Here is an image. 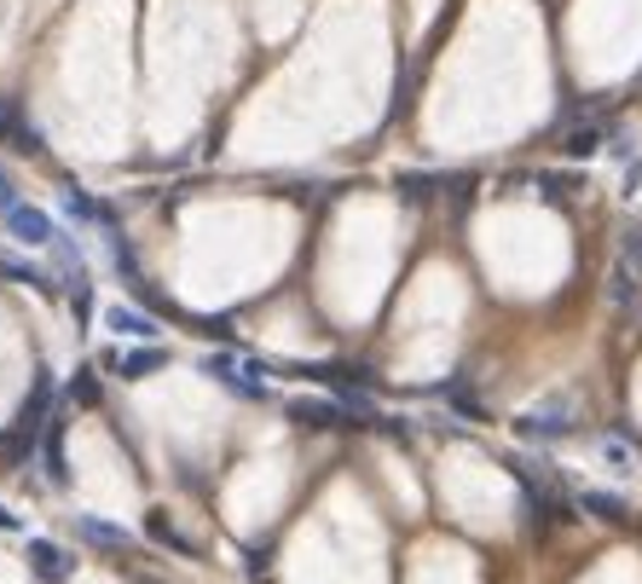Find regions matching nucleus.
Masks as SVG:
<instances>
[{
    "label": "nucleus",
    "mask_w": 642,
    "mask_h": 584,
    "mask_svg": "<svg viewBox=\"0 0 642 584\" xmlns=\"http://www.w3.org/2000/svg\"><path fill=\"white\" fill-rule=\"evenodd\" d=\"M573 422H579V399H573V394H545L538 406H527V411L515 417V434H521V440H538V446H545V440L573 434Z\"/></svg>",
    "instance_id": "nucleus-1"
},
{
    "label": "nucleus",
    "mask_w": 642,
    "mask_h": 584,
    "mask_svg": "<svg viewBox=\"0 0 642 584\" xmlns=\"http://www.w3.org/2000/svg\"><path fill=\"white\" fill-rule=\"evenodd\" d=\"M47 399H52V376L42 371V376H35V394L24 399V411H17L12 434H7V457L24 463V457L35 452V440H42V422H47Z\"/></svg>",
    "instance_id": "nucleus-2"
},
{
    "label": "nucleus",
    "mask_w": 642,
    "mask_h": 584,
    "mask_svg": "<svg viewBox=\"0 0 642 584\" xmlns=\"http://www.w3.org/2000/svg\"><path fill=\"white\" fill-rule=\"evenodd\" d=\"M602 295H608V313L619 318V325L642 330V278L626 267V260H614V267H608V284H602Z\"/></svg>",
    "instance_id": "nucleus-3"
},
{
    "label": "nucleus",
    "mask_w": 642,
    "mask_h": 584,
    "mask_svg": "<svg viewBox=\"0 0 642 584\" xmlns=\"http://www.w3.org/2000/svg\"><path fill=\"white\" fill-rule=\"evenodd\" d=\"M203 376L220 382V388H232L237 399H260V394H267V382H260V376H244V365H237L232 353H203Z\"/></svg>",
    "instance_id": "nucleus-4"
},
{
    "label": "nucleus",
    "mask_w": 642,
    "mask_h": 584,
    "mask_svg": "<svg viewBox=\"0 0 642 584\" xmlns=\"http://www.w3.org/2000/svg\"><path fill=\"white\" fill-rule=\"evenodd\" d=\"M7 232L17 237V244H30V249H52V244H58V226H52L42 209H30V203H17V209L7 214Z\"/></svg>",
    "instance_id": "nucleus-5"
},
{
    "label": "nucleus",
    "mask_w": 642,
    "mask_h": 584,
    "mask_svg": "<svg viewBox=\"0 0 642 584\" xmlns=\"http://www.w3.org/2000/svg\"><path fill=\"white\" fill-rule=\"evenodd\" d=\"M30 573L35 579H42V584H65L70 579V568H75V561L65 556V550H58V544H47V538H30Z\"/></svg>",
    "instance_id": "nucleus-6"
},
{
    "label": "nucleus",
    "mask_w": 642,
    "mask_h": 584,
    "mask_svg": "<svg viewBox=\"0 0 642 584\" xmlns=\"http://www.w3.org/2000/svg\"><path fill=\"white\" fill-rule=\"evenodd\" d=\"M105 325H110L116 336L139 341V348H151V341H156V325H151V313L128 307V301H110V307H105Z\"/></svg>",
    "instance_id": "nucleus-7"
},
{
    "label": "nucleus",
    "mask_w": 642,
    "mask_h": 584,
    "mask_svg": "<svg viewBox=\"0 0 642 584\" xmlns=\"http://www.w3.org/2000/svg\"><path fill=\"white\" fill-rule=\"evenodd\" d=\"M163 359H168V353L151 341V348H133V353H110V371L122 376V382H145L151 371H163Z\"/></svg>",
    "instance_id": "nucleus-8"
},
{
    "label": "nucleus",
    "mask_w": 642,
    "mask_h": 584,
    "mask_svg": "<svg viewBox=\"0 0 642 584\" xmlns=\"http://www.w3.org/2000/svg\"><path fill=\"white\" fill-rule=\"evenodd\" d=\"M0 139L17 151H42V133H35L30 122H17V98H0Z\"/></svg>",
    "instance_id": "nucleus-9"
},
{
    "label": "nucleus",
    "mask_w": 642,
    "mask_h": 584,
    "mask_svg": "<svg viewBox=\"0 0 642 584\" xmlns=\"http://www.w3.org/2000/svg\"><path fill=\"white\" fill-rule=\"evenodd\" d=\"M290 417L301 422V429H330V422L342 417V406H336V399H295Z\"/></svg>",
    "instance_id": "nucleus-10"
},
{
    "label": "nucleus",
    "mask_w": 642,
    "mask_h": 584,
    "mask_svg": "<svg viewBox=\"0 0 642 584\" xmlns=\"http://www.w3.org/2000/svg\"><path fill=\"white\" fill-rule=\"evenodd\" d=\"M75 533H82L87 544H98V550H128V527H110V521L82 515V521H75Z\"/></svg>",
    "instance_id": "nucleus-11"
},
{
    "label": "nucleus",
    "mask_w": 642,
    "mask_h": 584,
    "mask_svg": "<svg viewBox=\"0 0 642 584\" xmlns=\"http://www.w3.org/2000/svg\"><path fill=\"white\" fill-rule=\"evenodd\" d=\"M65 214H75V220H82V226H105V203H93V197L82 191V186H65Z\"/></svg>",
    "instance_id": "nucleus-12"
},
{
    "label": "nucleus",
    "mask_w": 642,
    "mask_h": 584,
    "mask_svg": "<svg viewBox=\"0 0 642 584\" xmlns=\"http://www.w3.org/2000/svg\"><path fill=\"white\" fill-rule=\"evenodd\" d=\"M619 260L642 278V220H626V226H619Z\"/></svg>",
    "instance_id": "nucleus-13"
},
{
    "label": "nucleus",
    "mask_w": 642,
    "mask_h": 584,
    "mask_svg": "<svg viewBox=\"0 0 642 584\" xmlns=\"http://www.w3.org/2000/svg\"><path fill=\"white\" fill-rule=\"evenodd\" d=\"M602 133H608L602 122H573V128H568V151H573V156H591V151L602 145Z\"/></svg>",
    "instance_id": "nucleus-14"
},
{
    "label": "nucleus",
    "mask_w": 642,
    "mask_h": 584,
    "mask_svg": "<svg viewBox=\"0 0 642 584\" xmlns=\"http://www.w3.org/2000/svg\"><path fill=\"white\" fill-rule=\"evenodd\" d=\"M579 503H585L591 515H602V521H619V515H626V498H614V492H579Z\"/></svg>",
    "instance_id": "nucleus-15"
},
{
    "label": "nucleus",
    "mask_w": 642,
    "mask_h": 584,
    "mask_svg": "<svg viewBox=\"0 0 642 584\" xmlns=\"http://www.w3.org/2000/svg\"><path fill=\"white\" fill-rule=\"evenodd\" d=\"M0 272L17 278V284H35V290L47 284V272H42V267H30V260H17V255H0Z\"/></svg>",
    "instance_id": "nucleus-16"
},
{
    "label": "nucleus",
    "mask_w": 642,
    "mask_h": 584,
    "mask_svg": "<svg viewBox=\"0 0 642 584\" xmlns=\"http://www.w3.org/2000/svg\"><path fill=\"white\" fill-rule=\"evenodd\" d=\"M42 457H47V480H52V487H65V452H58V429L42 440Z\"/></svg>",
    "instance_id": "nucleus-17"
},
{
    "label": "nucleus",
    "mask_w": 642,
    "mask_h": 584,
    "mask_svg": "<svg viewBox=\"0 0 642 584\" xmlns=\"http://www.w3.org/2000/svg\"><path fill=\"white\" fill-rule=\"evenodd\" d=\"M602 457H608V469H619V475H631V469H637L626 440H602Z\"/></svg>",
    "instance_id": "nucleus-18"
},
{
    "label": "nucleus",
    "mask_w": 642,
    "mask_h": 584,
    "mask_svg": "<svg viewBox=\"0 0 642 584\" xmlns=\"http://www.w3.org/2000/svg\"><path fill=\"white\" fill-rule=\"evenodd\" d=\"M151 538H156V544H174V550H186V538H179L163 515H151Z\"/></svg>",
    "instance_id": "nucleus-19"
},
{
    "label": "nucleus",
    "mask_w": 642,
    "mask_h": 584,
    "mask_svg": "<svg viewBox=\"0 0 642 584\" xmlns=\"http://www.w3.org/2000/svg\"><path fill=\"white\" fill-rule=\"evenodd\" d=\"M17 209V191H12V179H7V168H0V214H12Z\"/></svg>",
    "instance_id": "nucleus-20"
}]
</instances>
